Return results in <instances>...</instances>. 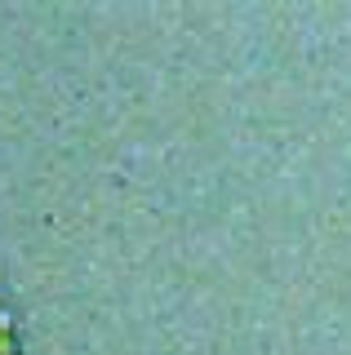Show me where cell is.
Segmentation results:
<instances>
[{
	"label": "cell",
	"mask_w": 351,
	"mask_h": 355,
	"mask_svg": "<svg viewBox=\"0 0 351 355\" xmlns=\"http://www.w3.org/2000/svg\"><path fill=\"white\" fill-rule=\"evenodd\" d=\"M0 355H18V338H14V320L5 311V293H0Z\"/></svg>",
	"instance_id": "cell-1"
}]
</instances>
